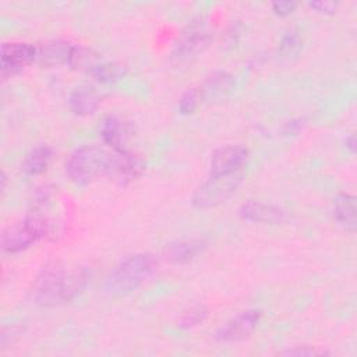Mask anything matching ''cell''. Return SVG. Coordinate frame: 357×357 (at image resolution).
<instances>
[{
    "label": "cell",
    "mask_w": 357,
    "mask_h": 357,
    "mask_svg": "<svg viewBox=\"0 0 357 357\" xmlns=\"http://www.w3.org/2000/svg\"><path fill=\"white\" fill-rule=\"evenodd\" d=\"M52 155L53 151L49 145H38L32 148L24 158L22 170L31 176L43 173L52 160Z\"/></svg>",
    "instance_id": "cell-17"
},
{
    "label": "cell",
    "mask_w": 357,
    "mask_h": 357,
    "mask_svg": "<svg viewBox=\"0 0 357 357\" xmlns=\"http://www.w3.org/2000/svg\"><path fill=\"white\" fill-rule=\"evenodd\" d=\"M308 7L318 11V13H322V14H333L339 8V3L337 1H322V0H319V1H310Z\"/></svg>",
    "instance_id": "cell-24"
},
{
    "label": "cell",
    "mask_w": 357,
    "mask_h": 357,
    "mask_svg": "<svg viewBox=\"0 0 357 357\" xmlns=\"http://www.w3.org/2000/svg\"><path fill=\"white\" fill-rule=\"evenodd\" d=\"M113 160L112 152L98 145H84L77 148L67 159L66 173L78 185L91 184L110 174Z\"/></svg>",
    "instance_id": "cell-3"
},
{
    "label": "cell",
    "mask_w": 357,
    "mask_h": 357,
    "mask_svg": "<svg viewBox=\"0 0 357 357\" xmlns=\"http://www.w3.org/2000/svg\"><path fill=\"white\" fill-rule=\"evenodd\" d=\"M52 233V223L39 213H31L22 220L8 225L1 231V248L8 254H15L29 248L36 241Z\"/></svg>",
    "instance_id": "cell-4"
},
{
    "label": "cell",
    "mask_w": 357,
    "mask_h": 357,
    "mask_svg": "<svg viewBox=\"0 0 357 357\" xmlns=\"http://www.w3.org/2000/svg\"><path fill=\"white\" fill-rule=\"evenodd\" d=\"M158 259L151 252H138L121 259L105 280V291L110 296H124L138 289L156 271Z\"/></svg>",
    "instance_id": "cell-2"
},
{
    "label": "cell",
    "mask_w": 357,
    "mask_h": 357,
    "mask_svg": "<svg viewBox=\"0 0 357 357\" xmlns=\"http://www.w3.org/2000/svg\"><path fill=\"white\" fill-rule=\"evenodd\" d=\"M100 102V93L91 85H79L68 96V107L74 114L78 116H88L95 113Z\"/></svg>",
    "instance_id": "cell-13"
},
{
    "label": "cell",
    "mask_w": 357,
    "mask_h": 357,
    "mask_svg": "<svg viewBox=\"0 0 357 357\" xmlns=\"http://www.w3.org/2000/svg\"><path fill=\"white\" fill-rule=\"evenodd\" d=\"M240 181V173L231 176H209V178L192 195V205L198 209L216 206L236 192Z\"/></svg>",
    "instance_id": "cell-6"
},
{
    "label": "cell",
    "mask_w": 357,
    "mask_h": 357,
    "mask_svg": "<svg viewBox=\"0 0 357 357\" xmlns=\"http://www.w3.org/2000/svg\"><path fill=\"white\" fill-rule=\"evenodd\" d=\"M53 187L49 184H45L39 188H36L35 195H33V205H45L46 202H49V199L53 195Z\"/></svg>",
    "instance_id": "cell-26"
},
{
    "label": "cell",
    "mask_w": 357,
    "mask_h": 357,
    "mask_svg": "<svg viewBox=\"0 0 357 357\" xmlns=\"http://www.w3.org/2000/svg\"><path fill=\"white\" fill-rule=\"evenodd\" d=\"M238 213L245 220L265 225H282L290 219L289 211L284 208L255 199H248L241 204Z\"/></svg>",
    "instance_id": "cell-10"
},
{
    "label": "cell",
    "mask_w": 357,
    "mask_h": 357,
    "mask_svg": "<svg viewBox=\"0 0 357 357\" xmlns=\"http://www.w3.org/2000/svg\"><path fill=\"white\" fill-rule=\"evenodd\" d=\"M36 60V46L25 42H10L1 45L0 68L1 78L6 79Z\"/></svg>",
    "instance_id": "cell-9"
},
{
    "label": "cell",
    "mask_w": 357,
    "mask_h": 357,
    "mask_svg": "<svg viewBox=\"0 0 357 357\" xmlns=\"http://www.w3.org/2000/svg\"><path fill=\"white\" fill-rule=\"evenodd\" d=\"M208 318V308L205 305H192L177 318V326L181 329H190L202 324Z\"/></svg>",
    "instance_id": "cell-21"
},
{
    "label": "cell",
    "mask_w": 357,
    "mask_h": 357,
    "mask_svg": "<svg viewBox=\"0 0 357 357\" xmlns=\"http://www.w3.org/2000/svg\"><path fill=\"white\" fill-rule=\"evenodd\" d=\"M248 159V149L240 144L222 145L213 151L209 162L211 176H231L243 170Z\"/></svg>",
    "instance_id": "cell-7"
},
{
    "label": "cell",
    "mask_w": 357,
    "mask_h": 357,
    "mask_svg": "<svg viewBox=\"0 0 357 357\" xmlns=\"http://www.w3.org/2000/svg\"><path fill=\"white\" fill-rule=\"evenodd\" d=\"M88 73L99 82H113L124 74V68L117 63L98 61Z\"/></svg>",
    "instance_id": "cell-19"
},
{
    "label": "cell",
    "mask_w": 357,
    "mask_h": 357,
    "mask_svg": "<svg viewBox=\"0 0 357 357\" xmlns=\"http://www.w3.org/2000/svg\"><path fill=\"white\" fill-rule=\"evenodd\" d=\"M326 353H328L326 350L317 349L314 346L301 344V346H294L291 349H287V350L282 351L280 354H284V356H321V354H326Z\"/></svg>",
    "instance_id": "cell-23"
},
{
    "label": "cell",
    "mask_w": 357,
    "mask_h": 357,
    "mask_svg": "<svg viewBox=\"0 0 357 357\" xmlns=\"http://www.w3.org/2000/svg\"><path fill=\"white\" fill-rule=\"evenodd\" d=\"M88 272L78 265L50 264L38 275L33 284V298L45 307L74 300L86 286Z\"/></svg>",
    "instance_id": "cell-1"
},
{
    "label": "cell",
    "mask_w": 357,
    "mask_h": 357,
    "mask_svg": "<svg viewBox=\"0 0 357 357\" xmlns=\"http://www.w3.org/2000/svg\"><path fill=\"white\" fill-rule=\"evenodd\" d=\"M301 47H303V39H301L300 33L296 29H290L282 36V39L279 42L278 52H279L280 57L291 59L300 53Z\"/></svg>",
    "instance_id": "cell-20"
},
{
    "label": "cell",
    "mask_w": 357,
    "mask_h": 357,
    "mask_svg": "<svg viewBox=\"0 0 357 357\" xmlns=\"http://www.w3.org/2000/svg\"><path fill=\"white\" fill-rule=\"evenodd\" d=\"M36 46V60L43 67H59L68 64L73 45L61 39H50Z\"/></svg>",
    "instance_id": "cell-12"
},
{
    "label": "cell",
    "mask_w": 357,
    "mask_h": 357,
    "mask_svg": "<svg viewBox=\"0 0 357 357\" xmlns=\"http://www.w3.org/2000/svg\"><path fill=\"white\" fill-rule=\"evenodd\" d=\"M201 89L198 88H188L178 99V112L181 114H191L195 112L201 102Z\"/></svg>",
    "instance_id": "cell-22"
},
{
    "label": "cell",
    "mask_w": 357,
    "mask_h": 357,
    "mask_svg": "<svg viewBox=\"0 0 357 357\" xmlns=\"http://www.w3.org/2000/svg\"><path fill=\"white\" fill-rule=\"evenodd\" d=\"M130 135L128 124L117 116H109L100 126V137L103 142L113 151L124 149V144Z\"/></svg>",
    "instance_id": "cell-14"
},
{
    "label": "cell",
    "mask_w": 357,
    "mask_h": 357,
    "mask_svg": "<svg viewBox=\"0 0 357 357\" xmlns=\"http://www.w3.org/2000/svg\"><path fill=\"white\" fill-rule=\"evenodd\" d=\"M344 144H346V148L350 151V152H356V135L354 134H349L347 137H346V141H344Z\"/></svg>",
    "instance_id": "cell-28"
},
{
    "label": "cell",
    "mask_w": 357,
    "mask_h": 357,
    "mask_svg": "<svg viewBox=\"0 0 357 357\" xmlns=\"http://www.w3.org/2000/svg\"><path fill=\"white\" fill-rule=\"evenodd\" d=\"M211 40L212 33L206 29L202 18L191 21L180 35L172 52V63L176 66L190 63L208 47Z\"/></svg>",
    "instance_id": "cell-5"
},
{
    "label": "cell",
    "mask_w": 357,
    "mask_h": 357,
    "mask_svg": "<svg viewBox=\"0 0 357 357\" xmlns=\"http://www.w3.org/2000/svg\"><path fill=\"white\" fill-rule=\"evenodd\" d=\"M233 85L234 79L230 74L225 71H215L206 78L205 85L201 89V95H205L208 98H218L229 92Z\"/></svg>",
    "instance_id": "cell-18"
},
{
    "label": "cell",
    "mask_w": 357,
    "mask_h": 357,
    "mask_svg": "<svg viewBox=\"0 0 357 357\" xmlns=\"http://www.w3.org/2000/svg\"><path fill=\"white\" fill-rule=\"evenodd\" d=\"M145 169L144 160L126 149L113 151V160L109 177L117 180L121 184L130 183L138 178Z\"/></svg>",
    "instance_id": "cell-11"
},
{
    "label": "cell",
    "mask_w": 357,
    "mask_h": 357,
    "mask_svg": "<svg viewBox=\"0 0 357 357\" xmlns=\"http://www.w3.org/2000/svg\"><path fill=\"white\" fill-rule=\"evenodd\" d=\"M262 317V311L257 308L244 310L236 314L233 318L226 321L218 331L215 337L219 342L231 343L240 342L251 336V333L257 329Z\"/></svg>",
    "instance_id": "cell-8"
},
{
    "label": "cell",
    "mask_w": 357,
    "mask_h": 357,
    "mask_svg": "<svg viewBox=\"0 0 357 357\" xmlns=\"http://www.w3.org/2000/svg\"><path fill=\"white\" fill-rule=\"evenodd\" d=\"M205 248V243L198 238H187L170 243L166 247V258L173 264H187L199 255Z\"/></svg>",
    "instance_id": "cell-15"
},
{
    "label": "cell",
    "mask_w": 357,
    "mask_h": 357,
    "mask_svg": "<svg viewBox=\"0 0 357 357\" xmlns=\"http://www.w3.org/2000/svg\"><path fill=\"white\" fill-rule=\"evenodd\" d=\"M333 215L336 222L343 226L347 231L354 233L356 230V198L354 195L342 192L335 198Z\"/></svg>",
    "instance_id": "cell-16"
},
{
    "label": "cell",
    "mask_w": 357,
    "mask_h": 357,
    "mask_svg": "<svg viewBox=\"0 0 357 357\" xmlns=\"http://www.w3.org/2000/svg\"><path fill=\"white\" fill-rule=\"evenodd\" d=\"M297 7L296 1H289V0H280V1H275L272 3V10L275 14L280 15V17H286L289 14H291Z\"/></svg>",
    "instance_id": "cell-25"
},
{
    "label": "cell",
    "mask_w": 357,
    "mask_h": 357,
    "mask_svg": "<svg viewBox=\"0 0 357 357\" xmlns=\"http://www.w3.org/2000/svg\"><path fill=\"white\" fill-rule=\"evenodd\" d=\"M20 332L21 329L18 326H4L1 329V350H4L7 344L11 343L20 335Z\"/></svg>",
    "instance_id": "cell-27"
}]
</instances>
